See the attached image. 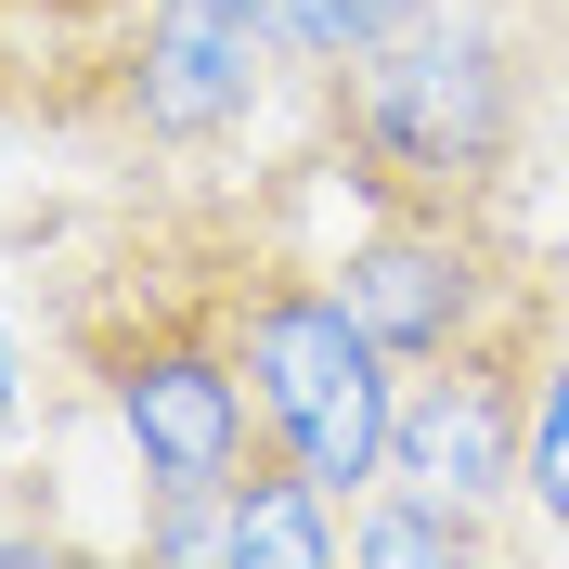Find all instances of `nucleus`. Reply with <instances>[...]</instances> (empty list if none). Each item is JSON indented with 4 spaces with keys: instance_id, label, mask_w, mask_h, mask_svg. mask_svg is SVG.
I'll return each instance as SVG.
<instances>
[{
    "instance_id": "f257e3e1",
    "label": "nucleus",
    "mask_w": 569,
    "mask_h": 569,
    "mask_svg": "<svg viewBox=\"0 0 569 569\" xmlns=\"http://www.w3.org/2000/svg\"><path fill=\"white\" fill-rule=\"evenodd\" d=\"M518 117H531V78H518L492 13H440L427 0L415 27H389L376 52L323 66V130L350 142L376 208L492 220L505 169H518Z\"/></svg>"
},
{
    "instance_id": "f03ea898",
    "label": "nucleus",
    "mask_w": 569,
    "mask_h": 569,
    "mask_svg": "<svg viewBox=\"0 0 569 569\" xmlns=\"http://www.w3.org/2000/svg\"><path fill=\"white\" fill-rule=\"evenodd\" d=\"M220 337L247 362V401L284 453L311 466L323 492H389V401H401V362L389 337L337 298V272H284V259H233L208 284Z\"/></svg>"
},
{
    "instance_id": "7ed1b4c3",
    "label": "nucleus",
    "mask_w": 569,
    "mask_h": 569,
    "mask_svg": "<svg viewBox=\"0 0 569 569\" xmlns=\"http://www.w3.org/2000/svg\"><path fill=\"white\" fill-rule=\"evenodd\" d=\"M78 362L104 376V415L130 427L142 492L220 505V492H233V466L259 453L247 362H233V337H220L208 298H156V311H130V323H78Z\"/></svg>"
},
{
    "instance_id": "20e7f679",
    "label": "nucleus",
    "mask_w": 569,
    "mask_h": 569,
    "mask_svg": "<svg viewBox=\"0 0 569 569\" xmlns=\"http://www.w3.org/2000/svg\"><path fill=\"white\" fill-rule=\"evenodd\" d=\"M543 284H518L492 323H466L453 350L401 362V401H389V479L415 492H453V505H492L518 492V453H531V376H543Z\"/></svg>"
},
{
    "instance_id": "39448f33",
    "label": "nucleus",
    "mask_w": 569,
    "mask_h": 569,
    "mask_svg": "<svg viewBox=\"0 0 569 569\" xmlns=\"http://www.w3.org/2000/svg\"><path fill=\"white\" fill-rule=\"evenodd\" d=\"M323 272H337V298L389 337V362L453 350L466 323H492L505 298L531 284V272H505L492 220H453V208H376V233H350Z\"/></svg>"
},
{
    "instance_id": "423d86ee",
    "label": "nucleus",
    "mask_w": 569,
    "mask_h": 569,
    "mask_svg": "<svg viewBox=\"0 0 569 569\" xmlns=\"http://www.w3.org/2000/svg\"><path fill=\"white\" fill-rule=\"evenodd\" d=\"M259 66H272V0H142L117 104H130L142 142H220V130H247Z\"/></svg>"
},
{
    "instance_id": "0eeeda50",
    "label": "nucleus",
    "mask_w": 569,
    "mask_h": 569,
    "mask_svg": "<svg viewBox=\"0 0 569 569\" xmlns=\"http://www.w3.org/2000/svg\"><path fill=\"white\" fill-rule=\"evenodd\" d=\"M220 557H233V569H247V557H284V569L350 557V518H337V492H323L311 466L284 453L272 427H259V453L233 466V505H220Z\"/></svg>"
},
{
    "instance_id": "6e6552de",
    "label": "nucleus",
    "mask_w": 569,
    "mask_h": 569,
    "mask_svg": "<svg viewBox=\"0 0 569 569\" xmlns=\"http://www.w3.org/2000/svg\"><path fill=\"white\" fill-rule=\"evenodd\" d=\"M350 557H389V569H427V557H492V518L453 492H415V479H389V505L376 518H350Z\"/></svg>"
},
{
    "instance_id": "1a4fd4ad",
    "label": "nucleus",
    "mask_w": 569,
    "mask_h": 569,
    "mask_svg": "<svg viewBox=\"0 0 569 569\" xmlns=\"http://www.w3.org/2000/svg\"><path fill=\"white\" fill-rule=\"evenodd\" d=\"M518 492L543 505V531H569V311L543 323V376H531V453H518Z\"/></svg>"
},
{
    "instance_id": "9d476101",
    "label": "nucleus",
    "mask_w": 569,
    "mask_h": 569,
    "mask_svg": "<svg viewBox=\"0 0 569 569\" xmlns=\"http://www.w3.org/2000/svg\"><path fill=\"white\" fill-rule=\"evenodd\" d=\"M427 0H272V52H298V66H350V52H376L389 27H415Z\"/></svg>"
},
{
    "instance_id": "9b49d317",
    "label": "nucleus",
    "mask_w": 569,
    "mask_h": 569,
    "mask_svg": "<svg viewBox=\"0 0 569 569\" xmlns=\"http://www.w3.org/2000/svg\"><path fill=\"white\" fill-rule=\"evenodd\" d=\"M27 13H52V27H104V13H130V0H27Z\"/></svg>"
},
{
    "instance_id": "f8f14e48",
    "label": "nucleus",
    "mask_w": 569,
    "mask_h": 569,
    "mask_svg": "<svg viewBox=\"0 0 569 569\" xmlns=\"http://www.w3.org/2000/svg\"><path fill=\"white\" fill-rule=\"evenodd\" d=\"M0 415H13V350H0Z\"/></svg>"
},
{
    "instance_id": "ddd939ff",
    "label": "nucleus",
    "mask_w": 569,
    "mask_h": 569,
    "mask_svg": "<svg viewBox=\"0 0 569 569\" xmlns=\"http://www.w3.org/2000/svg\"><path fill=\"white\" fill-rule=\"evenodd\" d=\"M557 27H569V0H557Z\"/></svg>"
}]
</instances>
